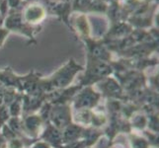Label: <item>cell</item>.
<instances>
[{"mask_svg": "<svg viewBox=\"0 0 159 148\" xmlns=\"http://www.w3.org/2000/svg\"><path fill=\"white\" fill-rule=\"evenodd\" d=\"M83 69L84 66L78 64L74 58L68 59L62 66L54 71L52 75L48 77H43L46 93L48 94L52 91L64 89L72 85L76 76L80 74Z\"/></svg>", "mask_w": 159, "mask_h": 148, "instance_id": "obj_1", "label": "cell"}, {"mask_svg": "<svg viewBox=\"0 0 159 148\" xmlns=\"http://www.w3.org/2000/svg\"><path fill=\"white\" fill-rule=\"evenodd\" d=\"M101 93L94 86H84L76 93L72 99L71 107L73 111L77 110H93L102 103Z\"/></svg>", "mask_w": 159, "mask_h": 148, "instance_id": "obj_4", "label": "cell"}, {"mask_svg": "<svg viewBox=\"0 0 159 148\" xmlns=\"http://www.w3.org/2000/svg\"><path fill=\"white\" fill-rule=\"evenodd\" d=\"M3 27L10 33H16L28 39L29 45H36V37L42 30V26H34L27 22L21 13V9H10L3 21Z\"/></svg>", "mask_w": 159, "mask_h": 148, "instance_id": "obj_2", "label": "cell"}, {"mask_svg": "<svg viewBox=\"0 0 159 148\" xmlns=\"http://www.w3.org/2000/svg\"><path fill=\"white\" fill-rule=\"evenodd\" d=\"M107 148H129L128 139H127V134L124 136V139H120V134L117 135L113 140L109 142V145Z\"/></svg>", "mask_w": 159, "mask_h": 148, "instance_id": "obj_13", "label": "cell"}, {"mask_svg": "<svg viewBox=\"0 0 159 148\" xmlns=\"http://www.w3.org/2000/svg\"><path fill=\"white\" fill-rule=\"evenodd\" d=\"M9 34H10V32L8 30L5 29L3 26L0 27V48L3 47L4 43H5V41L7 40Z\"/></svg>", "mask_w": 159, "mask_h": 148, "instance_id": "obj_15", "label": "cell"}, {"mask_svg": "<svg viewBox=\"0 0 159 148\" xmlns=\"http://www.w3.org/2000/svg\"><path fill=\"white\" fill-rule=\"evenodd\" d=\"M9 119H10V114L7 106L5 104H0V131H1L4 125L7 123Z\"/></svg>", "mask_w": 159, "mask_h": 148, "instance_id": "obj_14", "label": "cell"}, {"mask_svg": "<svg viewBox=\"0 0 159 148\" xmlns=\"http://www.w3.org/2000/svg\"><path fill=\"white\" fill-rule=\"evenodd\" d=\"M72 112L71 104H51L47 120L58 129L62 130L73 123Z\"/></svg>", "mask_w": 159, "mask_h": 148, "instance_id": "obj_5", "label": "cell"}, {"mask_svg": "<svg viewBox=\"0 0 159 148\" xmlns=\"http://www.w3.org/2000/svg\"><path fill=\"white\" fill-rule=\"evenodd\" d=\"M28 148H52V147L48 145V143H46V142H43V141H42L40 139H38L32 145H30Z\"/></svg>", "mask_w": 159, "mask_h": 148, "instance_id": "obj_16", "label": "cell"}, {"mask_svg": "<svg viewBox=\"0 0 159 148\" xmlns=\"http://www.w3.org/2000/svg\"><path fill=\"white\" fill-rule=\"evenodd\" d=\"M81 73L82 75L78 78L77 84L81 87L95 86L105 78L112 76L114 69L110 62L86 56V65Z\"/></svg>", "mask_w": 159, "mask_h": 148, "instance_id": "obj_3", "label": "cell"}, {"mask_svg": "<svg viewBox=\"0 0 159 148\" xmlns=\"http://www.w3.org/2000/svg\"><path fill=\"white\" fill-rule=\"evenodd\" d=\"M127 139L129 148H152L147 139L139 132L131 131L127 134Z\"/></svg>", "mask_w": 159, "mask_h": 148, "instance_id": "obj_12", "label": "cell"}, {"mask_svg": "<svg viewBox=\"0 0 159 148\" xmlns=\"http://www.w3.org/2000/svg\"><path fill=\"white\" fill-rule=\"evenodd\" d=\"M39 139L48 143L52 148H61L63 145L62 130L52 125L48 120H46Z\"/></svg>", "mask_w": 159, "mask_h": 148, "instance_id": "obj_10", "label": "cell"}, {"mask_svg": "<svg viewBox=\"0 0 159 148\" xmlns=\"http://www.w3.org/2000/svg\"><path fill=\"white\" fill-rule=\"evenodd\" d=\"M3 21H4V16L2 15L1 11H0V27L3 26Z\"/></svg>", "mask_w": 159, "mask_h": 148, "instance_id": "obj_18", "label": "cell"}, {"mask_svg": "<svg viewBox=\"0 0 159 148\" xmlns=\"http://www.w3.org/2000/svg\"><path fill=\"white\" fill-rule=\"evenodd\" d=\"M23 133L31 139H39L46 120L39 113L29 114L21 117Z\"/></svg>", "mask_w": 159, "mask_h": 148, "instance_id": "obj_8", "label": "cell"}, {"mask_svg": "<svg viewBox=\"0 0 159 148\" xmlns=\"http://www.w3.org/2000/svg\"><path fill=\"white\" fill-rule=\"evenodd\" d=\"M94 87L101 93L103 99L117 100L120 102L129 101L127 93L124 90L122 85L120 84V82L113 76H109L99 83H97Z\"/></svg>", "mask_w": 159, "mask_h": 148, "instance_id": "obj_6", "label": "cell"}, {"mask_svg": "<svg viewBox=\"0 0 159 148\" xmlns=\"http://www.w3.org/2000/svg\"><path fill=\"white\" fill-rule=\"evenodd\" d=\"M87 128L82 127L75 123H71L69 125L62 129V140L63 145L68 144L71 142L84 139L86 135Z\"/></svg>", "mask_w": 159, "mask_h": 148, "instance_id": "obj_11", "label": "cell"}, {"mask_svg": "<svg viewBox=\"0 0 159 148\" xmlns=\"http://www.w3.org/2000/svg\"><path fill=\"white\" fill-rule=\"evenodd\" d=\"M21 13L29 24L34 26H40L48 15L46 7L41 2L37 1L25 2L21 8Z\"/></svg>", "mask_w": 159, "mask_h": 148, "instance_id": "obj_9", "label": "cell"}, {"mask_svg": "<svg viewBox=\"0 0 159 148\" xmlns=\"http://www.w3.org/2000/svg\"><path fill=\"white\" fill-rule=\"evenodd\" d=\"M89 148H94V147H89Z\"/></svg>", "mask_w": 159, "mask_h": 148, "instance_id": "obj_19", "label": "cell"}, {"mask_svg": "<svg viewBox=\"0 0 159 148\" xmlns=\"http://www.w3.org/2000/svg\"><path fill=\"white\" fill-rule=\"evenodd\" d=\"M71 12L81 14H107L111 0H70Z\"/></svg>", "mask_w": 159, "mask_h": 148, "instance_id": "obj_7", "label": "cell"}, {"mask_svg": "<svg viewBox=\"0 0 159 148\" xmlns=\"http://www.w3.org/2000/svg\"><path fill=\"white\" fill-rule=\"evenodd\" d=\"M0 11H1L2 15L4 16V18H5V16L7 15L8 11H9L7 0H0Z\"/></svg>", "mask_w": 159, "mask_h": 148, "instance_id": "obj_17", "label": "cell"}]
</instances>
